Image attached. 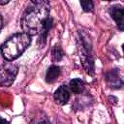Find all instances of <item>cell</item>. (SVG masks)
<instances>
[{
	"label": "cell",
	"mask_w": 124,
	"mask_h": 124,
	"mask_svg": "<svg viewBox=\"0 0 124 124\" xmlns=\"http://www.w3.org/2000/svg\"><path fill=\"white\" fill-rule=\"evenodd\" d=\"M49 3L46 1H32L22 15L21 28L23 33L31 36L40 33L44 21L49 16Z\"/></svg>",
	"instance_id": "6da1fadb"
},
{
	"label": "cell",
	"mask_w": 124,
	"mask_h": 124,
	"mask_svg": "<svg viewBox=\"0 0 124 124\" xmlns=\"http://www.w3.org/2000/svg\"><path fill=\"white\" fill-rule=\"evenodd\" d=\"M31 37L25 33H17L7 40L1 46V52L7 61H13L19 57L30 46Z\"/></svg>",
	"instance_id": "7a4b0ae2"
},
{
	"label": "cell",
	"mask_w": 124,
	"mask_h": 124,
	"mask_svg": "<svg viewBox=\"0 0 124 124\" xmlns=\"http://www.w3.org/2000/svg\"><path fill=\"white\" fill-rule=\"evenodd\" d=\"M18 67L16 64L7 61L4 62L0 68V84L3 86H10L17 74Z\"/></svg>",
	"instance_id": "3957f363"
},
{
	"label": "cell",
	"mask_w": 124,
	"mask_h": 124,
	"mask_svg": "<svg viewBox=\"0 0 124 124\" xmlns=\"http://www.w3.org/2000/svg\"><path fill=\"white\" fill-rule=\"evenodd\" d=\"M54 101L58 105H65L70 99V90L67 86H60L54 92Z\"/></svg>",
	"instance_id": "277c9868"
},
{
	"label": "cell",
	"mask_w": 124,
	"mask_h": 124,
	"mask_svg": "<svg viewBox=\"0 0 124 124\" xmlns=\"http://www.w3.org/2000/svg\"><path fill=\"white\" fill-rule=\"evenodd\" d=\"M52 24H53V20H52V18L49 17V16L44 21V23H43V25H42V28H41V30H40L39 39H38V44H40L41 46H44V45L46 44V39L47 33H48V31L51 29Z\"/></svg>",
	"instance_id": "5b68a950"
},
{
	"label": "cell",
	"mask_w": 124,
	"mask_h": 124,
	"mask_svg": "<svg viewBox=\"0 0 124 124\" xmlns=\"http://www.w3.org/2000/svg\"><path fill=\"white\" fill-rule=\"evenodd\" d=\"M106 80L108 84V86L112 88H120L122 85V78H120L118 71L112 70L106 76Z\"/></svg>",
	"instance_id": "8992f818"
},
{
	"label": "cell",
	"mask_w": 124,
	"mask_h": 124,
	"mask_svg": "<svg viewBox=\"0 0 124 124\" xmlns=\"http://www.w3.org/2000/svg\"><path fill=\"white\" fill-rule=\"evenodd\" d=\"M111 16L118 25V28L123 30V9L121 6H113L111 8Z\"/></svg>",
	"instance_id": "52a82bcc"
},
{
	"label": "cell",
	"mask_w": 124,
	"mask_h": 124,
	"mask_svg": "<svg viewBox=\"0 0 124 124\" xmlns=\"http://www.w3.org/2000/svg\"><path fill=\"white\" fill-rule=\"evenodd\" d=\"M59 75H60V68L58 66L52 65L46 71V81L47 83H52V82H54L57 79V78L59 77Z\"/></svg>",
	"instance_id": "ba28073f"
},
{
	"label": "cell",
	"mask_w": 124,
	"mask_h": 124,
	"mask_svg": "<svg viewBox=\"0 0 124 124\" xmlns=\"http://www.w3.org/2000/svg\"><path fill=\"white\" fill-rule=\"evenodd\" d=\"M69 90H71L73 93L79 94L84 90V83L79 78H74L69 83Z\"/></svg>",
	"instance_id": "9c48e42d"
},
{
	"label": "cell",
	"mask_w": 124,
	"mask_h": 124,
	"mask_svg": "<svg viewBox=\"0 0 124 124\" xmlns=\"http://www.w3.org/2000/svg\"><path fill=\"white\" fill-rule=\"evenodd\" d=\"M63 50L59 46H54L51 49V59L53 62H58L63 58Z\"/></svg>",
	"instance_id": "30bf717a"
},
{
	"label": "cell",
	"mask_w": 124,
	"mask_h": 124,
	"mask_svg": "<svg viewBox=\"0 0 124 124\" xmlns=\"http://www.w3.org/2000/svg\"><path fill=\"white\" fill-rule=\"evenodd\" d=\"M80 5L85 12H91L94 9V3L92 1H80Z\"/></svg>",
	"instance_id": "8fae6325"
},
{
	"label": "cell",
	"mask_w": 124,
	"mask_h": 124,
	"mask_svg": "<svg viewBox=\"0 0 124 124\" xmlns=\"http://www.w3.org/2000/svg\"><path fill=\"white\" fill-rule=\"evenodd\" d=\"M0 124H9V122H8L6 119H4V118L0 117Z\"/></svg>",
	"instance_id": "7c38bea8"
},
{
	"label": "cell",
	"mask_w": 124,
	"mask_h": 124,
	"mask_svg": "<svg viewBox=\"0 0 124 124\" xmlns=\"http://www.w3.org/2000/svg\"><path fill=\"white\" fill-rule=\"evenodd\" d=\"M2 27H3V18H2V16H0V32H1Z\"/></svg>",
	"instance_id": "4fadbf2b"
},
{
	"label": "cell",
	"mask_w": 124,
	"mask_h": 124,
	"mask_svg": "<svg viewBox=\"0 0 124 124\" xmlns=\"http://www.w3.org/2000/svg\"><path fill=\"white\" fill-rule=\"evenodd\" d=\"M7 3H9V0H5V1H0V5H5V4H7Z\"/></svg>",
	"instance_id": "5bb4252c"
},
{
	"label": "cell",
	"mask_w": 124,
	"mask_h": 124,
	"mask_svg": "<svg viewBox=\"0 0 124 124\" xmlns=\"http://www.w3.org/2000/svg\"><path fill=\"white\" fill-rule=\"evenodd\" d=\"M38 124H50V123L47 122V121H42V122H39Z\"/></svg>",
	"instance_id": "9a60e30c"
}]
</instances>
